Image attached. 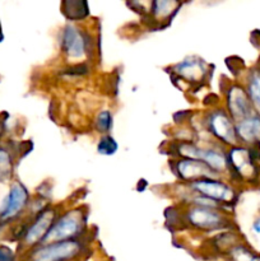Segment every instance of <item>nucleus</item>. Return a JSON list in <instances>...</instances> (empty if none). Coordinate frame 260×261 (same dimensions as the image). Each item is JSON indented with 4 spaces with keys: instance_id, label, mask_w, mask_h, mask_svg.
I'll use <instances>...</instances> for the list:
<instances>
[{
    "instance_id": "nucleus-1",
    "label": "nucleus",
    "mask_w": 260,
    "mask_h": 261,
    "mask_svg": "<svg viewBox=\"0 0 260 261\" xmlns=\"http://www.w3.org/2000/svg\"><path fill=\"white\" fill-rule=\"evenodd\" d=\"M86 214L81 209H71L65 214H61L54 222L53 227L46 234L41 245L69 241V240H79L78 237H81L86 229Z\"/></svg>"
},
{
    "instance_id": "nucleus-16",
    "label": "nucleus",
    "mask_w": 260,
    "mask_h": 261,
    "mask_svg": "<svg viewBox=\"0 0 260 261\" xmlns=\"http://www.w3.org/2000/svg\"><path fill=\"white\" fill-rule=\"evenodd\" d=\"M178 7L180 3L177 2H154L150 3V13L157 19H167L170 17L172 18L171 14H175Z\"/></svg>"
},
{
    "instance_id": "nucleus-19",
    "label": "nucleus",
    "mask_w": 260,
    "mask_h": 261,
    "mask_svg": "<svg viewBox=\"0 0 260 261\" xmlns=\"http://www.w3.org/2000/svg\"><path fill=\"white\" fill-rule=\"evenodd\" d=\"M96 126L102 134H107L112 127V115L110 111H102L99 112L97 116Z\"/></svg>"
},
{
    "instance_id": "nucleus-22",
    "label": "nucleus",
    "mask_w": 260,
    "mask_h": 261,
    "mask_svg": "<svg viewBox=\"0 0 260 261\" xmlns=\"http://www.w3.org/2000/svg\"><path fill=\"white\" fill-rule=\"evenodd\" d=\"M3 132H4V127H3V125L0 124V137L3 135Z\"/></svg>"
},
{
    "instance_id": "nucleus-9",
    "label": "nucleus",
    "mask_w": 260,
    "mask_h": 261,
    "mask_svg": "<svg viewBox=\"0 0 260 261\" xmlns=\"http://www.w3.org/2000/svg\"><path fill=\"white\" fill-rule=\"evenodd\" d=\"M61 48L71 60L83 59L88 53V38L76 25L68 24L61 33Z\"/></svg>"
},
{
    "instance_id": "nucleus-6",
    "label": "nucleus",
    "mask_w": 260,
    "mask_h": 261,
    "mask_svg": "<svg viewBox=\"0 0 260 261\" xmlns=\"http://www.w3.org/2000/svg\"><path fill=\"white\" fill-rule=\"evenodd\" d=\"M206 125H208L211 134H213L221 143L232 145V147H236L239 144V139L236 135V124L227 111L217 110V111L211 112L206 119Z\"/></svg>"
},
{
    "instance_id": "nucleus-21",
    "label": "nucleus",
    "mask_w": 260,
    "mask_h": 261,
    "mask_svg": "<svg viewBox=\"0 0 260 261\" xmlns=\"http://www.w3.org/2000/svg\"><path fill=\"white\" fill-rule=\"evenodd\" d=\"M251 231L254 232L255 234H260V217H257L251 224Z\"/></svg>"
},
{
    "instance_id": "nucleus-10",
    "label": "nucleus",
    "mask_w": 260,
    "mask_h": 261,
    "mask_svg": "<svg viewBox=\"0 0 260 261\" xmlns=\"http://www.w3.org/2000/svg\"><path fill=\"white\" fill-rule=\"evenodd\" d=\"M227 110L235 122L240 121L255 112L254 106L246 93V89L240 84H233L227 92Z\"/></svg>"
},
{
    "instance_id": "nucleus-18",
    "label": "nucleus",
    "mask_w": 260,
    "mask_h": 261,
    "mask_svg": "<svg viewBox=\"0 0 260 261\" xmlns=\"http://www.w3.org/2000/svg\"><path fill=\"white\" fill-rule=\"evenodd\" d=\"M117 143L111 135L105 134L102 135V138L99 139L98 145H97V150H98L99 154L103 155H112L116 153L117 150Z\"/></svg>"
},
{
    "instance_id": "nucleus-5",
    "label": "nucleus",
    "mask_w": 260,
    "mask_h": 261,
    "mask_svg": "<svg viewBox=\"0 0 260 261\" xmlns=\"http://www.w3.org/2000/svg\"><path fill=\"white\" fill-rule=\"evenodd\" d=\"M257 157L254 147H232L227 155L228 167L233 170L235 175L240 178H252L257 172Z\"/></svg>"
},
{
    "instance_id": "nucleus-2",
    "label": "nucleus",
    "mask_w": 260,
    "mask_h": 261,
    "mask_svg": "<svg viewBox=\"0 0 260 261\" xmlns=\"http://www.w3.org/2000/svg\"><path fill=\"white\" fill-rule=\"evenodd\" d=\"M84 244L82 240L51 242L35 247L28 261H73L82 255Z\"/></svg>"
},
{
    "instance_id": "nucleus-12",
    "label": "nucleus",
    "mask_w": 260,
    "mask_h": 261,
    "mask_svg": "<svg viewBox=\"0 0 260 261\" xmlns=\"http://www.w3.org/2000/svg\"><path fill=\"white\" fill-rule=\"evenodd\" d=\"M235 124L239 143L247 147H256L260 144V115L257 112H254Z\"/></svg>"
},
{
    "instance_id": "nucleus-7",
    "label": "nucleus",
    "mask_w": 260,
    "mask_h": 261,
    "mask_svg": "<svg viewBox=\"0 0 260 261\" xmlns=\"http://www.w3.org/2000/svg\"><path fill=\"white\" fill-rule=\"evenodd\" d=\"M189 224L203 231L219 229L227 224V219L217 208L194 205L186 213Z\"/></svg>"
},
{
    "instance_id": "nucleus-14",
    "label": "nucleus",
    "mask_w": 260,
    "mask_h": 261,
    "mask_svg": "<svg viewBox=\"0 0 260 261\" xmlns=\"http://www.w3.org/2000/svg\"><path fill=\"white\" fill-rule=\"evenodd\" d=\"M173 70L180 78L188 82H200L208 73L206 64L198 58H188L173 66Z\"/></svg>"
},
{
    "instance_id": "nucleus-15",
    "label": "nucleus",
    "mask_w": 260,
    "mask_h": 261,
    "mask_svg": "<svg viewBox=\"0 0 260 261\" xmlns=\"http://www.w3.org/2000/svg\"><path fill=\"white\" fill-rule=\"evenodd\" d=\"M245 89H246L247 96L254 106L255 112L260 115V68L255 69L250 73Z\"/></svg>"
},
{
    "instance_id": "nucleus-8",
    "label": "nucleus",
    "mask_w": 260,
    "mask_h": 261,
    "mask_svg": "<svg viewBox=\"0 0 260 261\" xmlns=\"http://www.w3.org/2000/svg\"><path fill=\"white\" fill-rule=\"evenodd\" d=\"M58 218L56 211L53 208H46L40 212L35 221L32 222L23 236V242L27 247H37L42 244L43 239L53 227L54 222Z\"/></svg>"
},
{
    "instance_id": "nucleus-17",
    "label": "nucleus",
    "mask_w": 260,
    "mask_h": 261,
    "mask_svg": "<svg viewBox=\"0 0 260 261\" xmlns=\"http://www.w3.org/2000/svg\"><path fill=\"white\" fill-rule=\"evenodd\" d=\"M13 171L12 155L4 148H0V180L9 178Z\"/></svg>"
},
{
    "instance_id": "nucleus-20",
    "label": "nucleus",
    "mask_w": 260,
    "mask_h": 261,
    "mask_svg": "<svg viewBox=\"0 0 260 261\" xmlns=\"http://www.w3.org/2000/svg\"><path fill=\"white\" fill-rule=\"evenodd\" d=\"M0 261H15L12 250L7 246H0Z\"/></svg>"
},
{
    "instance_id": "nucleus-13",
    "label": "nucleus",
    "mask_w": 260,
    "mask_h": 261,
    "mask_svg": "<svg viewBox=\"0 0 260 261\" xmlns=\"http://www.w3.org/2000/svg\"><path fill=\"white\" fill-rule=\"evenodd\" d=\"M176 172L183 180L191 181V182L201 178H216L217 176V173L204 162L198 160H189V158H184L176 163Z\"/></svg>"
},
{
    "instance_id": "nucleus-11",
    "label": "nucleus",
    "mask_w": 260,
    "mask_h": 261,
    "mask_svg": "<svg viewBox=\"0 0 260 261\" xmlns=\"http://www.w3.org/2000/svg\"><path fill=\"white\" fill-rule=\"evenodd\" d=\"M30 200V193L25 186L20 182H14L10 188L9 194L3 203L0 211V218L3 221H9L19 216L27 206Z\"/></svg>"
},
{
    "instance_id": "nucleus-4",
    "label": "nucleus",
    "mask_w": 260,
    "mask_h": 261,
    "mask_svg": "<svg viewBox=\"0 0 260 261\" xmlns=\"http://www.w3.org/2000/svg\"><path fill=\"white\" fill-rule=\"evenodd\" d=\"M180 154L189 160H198L205 163L212 171L219 175L228 168L227 155L214 148H200L198 145L184 143L180 145Z\"/></svg>"
},
{
    "instance_id": "nucleus-3",
    "label": "nucleus",
    "mask_w": 260,
    "mask_h": 261,
    "mask_svg": "<svg viewBox=\"0 0 260 261\" xmlns=\"http://www.w3.org/2000/svg\"><path fill=\"white\" fill-rule=\"evenodd\" d=\"M190 189L196 195L214 201L217 204H231L236 199L233 188L217 178H201L190 182Z\"/></svg>"
}]
</instances>
